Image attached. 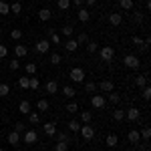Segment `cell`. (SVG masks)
<instances>
[{
  "label": "cell",
  "instance_id": "7",
  "mask_svg": "<svg viewBox=\"0 0 151 151\" xmlns=\"http://www.w3.org/2000/svg\"><path fill=\"white\" fill-rule=\"evenodd\" d=\"M97 89H101L103 93H113V91H115V83L109 81V79H105V81H101L99 85H97Z\"/></svg>",
  "mask_w": 151,
  "mask_h": 151
},
{
  "label": "cell",
  "instance_id": "54",
  "mask_svg": "<svg viewBox=\"0 0 151 151\" xmlns=\"http://www.w3.org/2000/svg\"><path fill=\"white\" fill-rule=\"evenodd\" d=\"M133 18H135V22H143V14H141V12H135Z\"/></svg>",
  "mask_w": 151,
  "mask_h": 151
},
{
  "label": "cell",
  "instance_id": "19",
  "mask_svg": "<svg viewBox=\"0 0 151 151\" xmlns=\"http://www.w3.org/2000/svg\"><path fill=\"white\" fill-rule=\"evenodd\" d=\"M47 93H50V95H57L58 93V83L57 81H48L47 83Z\"/></svg>",
  "mask_w": 151,
  "mask_h": 151
},
{
  "label": "cell",
  "instance_id": "2",
  "mask_svg": "<svg viewBox=\"0 0 151 151\" xmlns=\"http://www.w3.org/2000/svg\"><path fill=\"white\" fill-rule=\"evenodd\" d=\"M79 133H81V137L85 141H91L95 137V129L91 123H85V125H81V129H79Z\"/></svg>",
  "mask_w": 151,
  "mask_h": 151
},
{
  "label": "cell",
  "instance_id": "56",
  "mask_svg": "<svg viewBox=\"0 0 151 151\" xmlns=\"http://www.w3.org/2000/svg\"><path fill=\"white\" fill-rule=\"evenodd\" d=\"M0 35H2V26H0Z\"/></svg>",
  "mask_w": 151,
  "mask_h": 151
},
{
  "label": "cell",
  "instance_id": "37",
  "mask_svg": "<svg viewBox=\"0 0 151 151\" xmlns=\"http://www.w3.org/2000/svg\"><path fill=\"white\" fill-rule=\"evenodd\" d=\"M85 91H87V93H95V91H97V83H93V81L85 83Z\"/></svg>",
  "mask_w": 151,
  "mask_h": 151
},
{
  "label": "cell",
  "instance_id": "30",
  "mask_svg": "<svg viewBox=\"0 0 151 151\" xmlns=\"http://www.w3.org/2000/svg\"><path fill=\"white\" fill-rule=\"evenodd\" d=\"M65 109H67V113H70V115H75V113H77V111H79V105L75 103V101H70V103L67 105V107H65Z\"/></svg>",
  "mask_w": 151,
  "mask_h": 151
},
{
  "label": "cell",
  "instance_id": "53",
  "mask_svg": "<svg viewBox=\"0 0 151 151\" xmlns=\"http://www.w3.org/2000/svg\"><path fill=\"white\" fill-rule=\"evenodd\" d=\"M70 2H73L77 8H83V4H85V0H70Z\"/></svg>",
  "mask_w": 151,
  "mask_h": 151
},
{
  "label": "cell",
  "instance_id": "44",
  "mask_svg": "<svg viewBox=\"0 0 151 151\" xmlns=\"http://www.w3.org/2000/svg\"><path fill=\"white\" fill-rule=\"evenodd\" d=\"M28 79H30V77H20V79H18V87H20V89H28Z\"/></svg>",
  "mask_w": 151,
  "mask_h": 151
},
{
  "label": "cell",
  "instance_id": "58",
  "mask_svg": "<svg viewBox=\"0 0 151 151\" xmlns=\"http://www.w3.org/2000/svg\"><path fill=\"white\" fill-rule=\"evenodd\" d=\"M129 151H135V149H129Z\"/></svg>",
  "mask_w": 151,
  "mask_h": 151
},
{
  "label": "cell",
  "instance_id": "35",
  "mask_svg": "<svg viewBox=\"0 0 151 151\" xmlns=\"http://www.w3.org/2000/svg\"><path fill=\"white\" fill-rule=\"evenodd\" d=\"M28 121H30L32 125H36V123H40V115H38V113H32V111H30V113H28Z\"/></svg>",
  "mask_w": 151,
  "mask_h": 151
},
{
  "label": "cell",
  "instance_id": "45",
  "mask_svg": "<svg viewBox=\"0 0 151 151\" xmlns=\"http://www.w3.org/2000/svg\"><path fill=\"white\" fill-rule=\"evenodd\" d=\"M139 135H141V139H149V137H151V129L149 127H143Z\"/></svg>",
  "mask_w": 151,
  "mask_h": 151
},
{
  "label": "cell",
  "instance_id": "36",
  "mask_svg": "<svg viewBox=\"0 0 151 151\" xmlns=\"http://www.w3.org/2000/svg\"><path fill=\"white\" fill-rule=\"evenodd\" d=\"M55 151H69V143H65V141H57Z\"/></svg>",
  "mask_w": 151,
  "mask_h": 151
},
{
  "label": "cell",
  "instance_id": "23",
  "mask_svg": "<svg viewBox=\"0 0 151 151\" xmlns=\"http://www.w3.org/2000/svg\"><path fill=\"white\" fill-rule=\"evenodd\" d=\"M91 121H93V113H91V111H83L81 113V123L85 125V123H91Z\"/></svg>",
  "mask_w": 151,
  "mask_h": 151
},
{
  "label": "cell",
  "instance_id": "51",
  "mask_svg": "<svg viewBox=\"0 0 151 151\" xmlns=\"http://www.w3.org/2000/svg\"><path fill=\"white\" fill-rule=\"evenodd\" d=\"M6 55H8V48L4 47V45H0V58H4Z\"/></svg>",
  "mask_w": 151,
  "mask_h": 151
},
{
  "label": "cell",
  "instance_id": "43",
  "mask_svg": "<svg viewBox=\"0 0 151 151\" xmlns=\"http://www.w3.org/2000/svg\"><path fill=\"white\" fill-rule=\"evenodd\" d=\"M57 6L60 8V10H67L70 6V0H57Z\"/></svg>",
  "mask_w": 151,
  "mask_h": 151
},
{
  "label": "cell",
  "instance_id": "26",
  "mask_svg": "<svg viewBox=\"0 0 151 151\" xmlns=\"http://www.w3.org/2000/svg\"><path fill=\"white\" fill-rule=\"evenodd\" d=\"M48 60H50V65H55V67H57V65H60V63H63V57H60L58 52H52Z\"/></svg>",
  "mask_w": 151,
  "mask_h": 151
},
{
  "label": "cell",
  "instance_id": "1",
  "mask_svg": "<svg viewBox=\"0 0 151 151\" xmlns=\"http://www.w3.org/2000/svg\"><path fill=\"white\" fill-rule=\"evenodd\" d=\"M99 57H101V60H105V63H111L113 57H115V48L109 47V45H105V47L99 48Z\"/></svg>",
  "mask_w": 151,
  "mask_h": 151
},
{
  "label": "cell",
  "instance_id": "25",
  "mask_svg": "<svg viewBox=\"0 0 151 151\" xmlns=\"http://www.w3.org/2000/svg\"><path fill=\"white\" fill-rule=\"evenodd\" d=\"M36 109H38L40 113H45V111H48V101H47V99H40V101L36 103Z\"/></svg>",
  "mask_w": 151,
  "mask_h": 151
},
{
  "label": "cell",
  "instance_id": "13",
  "mask_svg": "<svg viewBox=\"0 0 151 151\" xmlns=\"http://www.w3.org/2000/svg\"><path fill=\"white\" fill-rule=\"evenodd\" d=\"M67 129H69L70 133H79V129H81V123H79L77 119H70L69 123H67Z\"/></svg>",
  "mask_w": 151,
  "mask_h": 151
},
{
  "label": "cell",
  "instance_id": "29",
  "mask_svg": "<svg viewBox=\"0 0 151 151\" xmlns=\"http://www.w3.org/2000/svg\"><path fill=\"white\" fill-rule=\"evenodd\" d=\"M38 87H40V81H38L36 77H30V79H28V89H32V91H36Z\"/></svg>",
  "mask_w": 151,
  "mask_h": 151
},
{
  "label": "cell",
  "instance_id": "4",
  "mask_svg": "<svg viewBox=\"0 0 151 151\" xmlns=\"http://www.w3.org/2000/svg\"><path fill=\"white\" fill-rule=\"evenodd\" d=\"M22 141L26 143V145H35L36 141H38V133L32 131V129H26V131L22 133Z\"/></svg>",
  "mask_w": 151,
  "mask_h": 151
},
{
  "label": "cell",
  "instance_id": "24",
  "mask_svg": "<svg viewBox=\"0 0 151 151\" xmlns=\"http://www.w3.org/2000/svg\"><path fill=\"white\" fill-rule=\"evenodd\" d=\"M135 85H137L139 89L147 87V77H145V75H139V77H135Z\"/></svg>",
  "mask_w": 151,
  "mask_h": 151
},
{
  "label": "cell",
  "instance_id": "17",
  "mask_svg": "<svg viewBox=\"0 0 151 151\" xmlns=\"http://www.w3.org/2000/svg\"><path fill=\"white\" fill-rule=\"evenodd\" d=\"M127 139L131 141V143H139V141H141L139 131H137V129H131V131H129V135H127Z\"/></svg>",
  "mask_w": 151,
  "mask_h": 151
},
{
  "label": "cell",
  "instance_id": "40",
  "mask_svg": "<svg viewBox=\"0 0 151 151\" xmlns=\"http://www.w3.org/2000/svg\"><path fill=\"white\" fill-rule=\"evenodd\" d=\"M141 95H143V99H145V101H149V99H151V87H149V85L141 89Z\"/></svg>",
  "mask_w": 151,
  "mask_h": 151
},
{
  "label": "cell",
  "instance_id": "16",
  "mask_svg": "<svg viewBox=\"0 0 151 151\" xmlns=\"http://www.w3.org/2000/svg\"><path fill=\"white\" fill-rule=\"evenodd\" d=\"M65 48H67L69 52H77V48H79V42H77L75 38H69V40L65 42Z\"/></svg>",
  "mask_w": 151,
  "mask_h": 151
},
{
  "label": "cell",
  "instance_id": "12",
  "mask_svg": "<svg viewBox=\"0 0 151 151\" xmlns=\"http://www.w3.org/2000/svg\"><path fill=\"white\" fill-rule=\"evenodd\" d=\"M18 111H20L22 115H28V113L32 111V105L28 103V101H20V105H18Z\"/></svg>",
  "mask_w": 151,
  "mask_h": 151
},
{
  "label": "cell",
  "instance_id": "52",
  "mask_svg": "<svg viewBox=\"0 0 151 151\" xmlns=\"http://www.w3.org/2000/svg\"><path fill=\"white\" fill-rule=\"evenodd\" d=\"M58 141H65V143H69V135H67V133H58Z\"/></svg>",
  "mask_w": 151,
  "mask_h": 151
},
{
  "label": "cell",
  "instance_id": "47",
  "mask_svg": "<svg viewBox=\"0 0 151 151\" xmlns=\"http://www.w3.org/2000/svg\"><path fill=\"white\" fill-rule=\"evenodd\" d=\"M109 101H111V103H113V105H117V103H119V101H121V97H119V95H117V93H109Z\"/></svg>",
  "mask_w": 151,
  "mask_h": 151
},
{
  "label": "cell",
  "instance_id": "59",
  "mask_svg": "<svg viewBox=\"0 0 151 151\" xmlns=\"http://www.w3.org/2000/svg\"><path fill=\"white\" fill-rule=\"evenodd\" d=\"M45 2H48V0H45Z\"/></svg>",
  "mask_w": 151,
  "mask_h": 151
},
{
  "label": "cell",
  "instance_id": "49",
  "mask_svg": "<svg viewBox=\"0 0 151 151\" xmlns=\"http://www.w3.org/2000/svg\"><path fill=\"white\" fill-rule=\"evenodd\" d=\"M131 40H133V45H137V47H139V45H141V47L145 48V45H143V38H141V36H133Z\"/></svg>",
  "mask_w": 151,
  "mask_h": 151
},
{
  "label": "cell",
  "instance_id": "10",
  "mask_svg": "<svg viewBox=\"0 0 151 151\" xmlns=\"http://www.w3.org/2000/svg\"><path fill=\"white\" fill-rule=\"evenodd\" d=\"M42 129H45V135H47V137H55V135H57V125H55L52 121L45 123V125H42Z\"/></svg>",
  "mask_w": 151,
  "mask_h": 151
},
{
  "label": "cell",
  "instance_id": "55",
  "mask_svg": "<svg viewBox=\"0 0 151 151\" xmlns=\"http://www.w3.org/2000/svg\"><path fill=\"white\" fill-rule=\"evenodd\" d=\"M85 4L87 6H93V4H97V0H85Z\"/></svg>",
  "mask_w": 151,
  "mask_h": 151
},
{
  "label": "cell",
  "instance_id": "33",
  "mask_svg": "<svg viewBox=\"0 0 151 151\" xmlns=\"http://www.w3.org/2000/svg\"><path fill=\"white\" fill-rule=\"evenodd\" d=\"M95 50H99V45H97L95 40H89V42H87V52H89V55H93Z\"/></svg>",
  "mask_w": 151,
  "mask_h": 151
},
{
  "label": "cell",
  "instance_id": "5",
  "mask_svg": "<svg viewBox=\"0 0 151 151\" xmlns=\"http://www.w3.org/2000/svg\"><path fill=\"white\" fill-rule=\"evenodd\" d=\"M70 81L75 83H85V70L81 69V67H75V69H70Z\"/></svg>",
  "mask_w": 151,
  "mask_h": 151
},
{
  "label": "cell",
  "instance_id": "34",
  "mask_svg": "<svg viewBox=\"0 0 151 151\" xmlns=\"http://www.w3.org/2000/svg\"><path fill=\"white\" fill-rule=\"evenodd\" d=\"M8 12H10V4L4 2V0H0V14L4 16V14H8Z\"/></svg>",
  "mask_w": 151,
  "mask_h": 151
},
{
  "label": "cell",
  "instance_id": "48",
  "mask_svg": "<svg viewBox=\"0 0 151 151\" xmlns=\"http://www.w3.org/2000/svg\"><path fill=\"white\" fill-rule=\"evenodd\" d=\"M75 40H77V42H79V45H81V42H89V36L85 35V32H81V35L77 36V38H75Z\"/></svg>",
  "mask_w": 151,
  "mask_h": 151
},
{
  "label": "cell",
  "instance_id": "14",
  "mask_svg": "<svg viewBox=\"0 0 151 151\" xmlns=\"http://www.w3.org/2000/svg\"><path fill=\"white\" fill-rule=\"evenodd\" d=\"M79 20H81V22H89V20H91V12L87 10V8H79Z\"/></svg>",
  "mask_w": 151,
  "mask_h": 151
},
{
  "label": "cell",
  "instance_id": "21",
  "mask_svg": "<svg viewBox=\"0 0 151 151\" xmlns=\"http://www.w3.org/2000/svg\"><path fill=\"white\" fill-rule=\"evenodd\" d=\"M63 95L67 97V99H75V95H77V91L70 87V85H67V87H63Z\"/></svg>",
  "mask_w": 151,
  "mask_h": 151
},
{
  "label": "cell",
  "instance_id": "22",
  "mask_svg": "<svg viewBox=\"0 0 151 151\" xmlns=\"http://www.w3.org/2000/svg\"><path fill=\"white\" fill-rule=\"evenodd\" d=\"M105 141H107V147H115L117 143H119V139H117V135H115V133H109Z\"/></svg>",
  "mask_w": 151,
  "mask_h": 151
},
{
  "label": "cell",
  "instance_id": "32",
  "mask_svg": "<svg viewBox=\"0 0 151 151\" xmlns=\"http://www.w3.org/2000/svg\"><path fill=\"white\" fill-rule=\"evenodd\" d=\"M10 38L12 40H20V38H22V30H20V28H12L10 30Z\"/></svg>",
  "mask_w": 151,
  "mask_h": 151
},
{
  "label": "cell",
  "instance_id": "18",
  "mask_svg": "<svg viewBox=\"0 0 151 151\" xmlns=\"http://www.w3.org/2000/svg\"><path fill=\"white\" fill-rule=\"evenodd\" d=\"M50 16H52V12L48 10V8H40V10H38V18H40L42 22H47V20H50Z\"/></svg>",
  "mask_w": 151,
  "mask_h": 151
},
{
  "label": "cell",
  "instance_id": "9",
  "mask_svg": "<svg viewBox=\"0 0 151 151\" xmlns=\"http://www.w3.org/2000/svg\"><path fill=\"white\" fill-rule=\"evenodd\" d=\"M139 117H141V111L137 107H129L127 111H125V119H129V121H137Z\"/></svg>",
  "mask_w": 151,
  "mask_h": 151
},
{
  "label": "cell",
  "instance_id": "39",
  "mask_svg": "<svg viewBox=\"0 0 151 151\" xmlns=\"http://www.w3.org/2000/svg\"><path fill=\"white\" fill-rule=\"evenodd\" d=\"M24 70H26V75H35V73H36V65H35V63H26Z\"/></svg>",
  "mask_w": 151,
  "mask_h": 151
},
{
  "label": "cell",
  "instance_id": "31",
  "mask_svg": "<svg viewBox=\"0 0 151 151\" xmlns=\"http://www.w3.org/2000/svg\"><path fill=\"white\" fill-rule=\"evenodd\" d=\"M10 12L12 14H20V12H22V4H20V2H12L10 4Z\"/></svg>",
  "mask_w": 151,
  "mask_h": 151
},
{
  "label": "cell",
  "instance_id": "57",
  "mask_svg": "<svg viewBox=\"0 0 151 151\" xmlns=\"http://www.w3.org/2000/svg\"><path fill=\"white\" fill-rule=\"evenodd\" d=\"M0 151H4V149H2V147H0Z\"/></svg>",
  "mask_w": 151,
  "mask_h": 151
},
{
  "label": "cell",
  "instance_id": "20",
  "mask_svg": "<svg viewBox=\"0 0 151 151\" xmlns=\"http://www.w3.org/2000/svg\"><path fill=\"white\" fill-rule=\"evenodd\" d=\"M14 52H16V57H18V58H22V57H26V55H28V48L24 47V45H16Z\"/></svg>",
  "mask_w": 151,
  "mask_h": 151
},
{
  "label": "cell",
  "instance_id": "28",
  "mask_svg": "<svg viewBox=\"0 0 151 151\" xmlns=\"http://www.w3.org/2000/svg\"><path fill=\"white\" fill-rule=\"evenodd\" d=\"M133 4H135L133 0H119V6H121L123 10H131V8H133Z\"/></svg>",
  "mask_w": 151,
  "mask_h": 151
},
{
  "label": "cell",
  "instance_id": "8",
  "mask_svg": "<svg viewBox=\"0 0 151 151\" xmlns=\"http://www.w3.org/2000/svg\"><path fill=\"white\" fill-rule=\"evenodd\" d=\"M105 103H107V101H105L103 95H93V97H91V107H93V109H103Z\"/></svg>",
  "mask_w": 151,
  "mask_h": 151
},
{
  "label": "cell",
  "instance_id": "38",
  "mask_svg": "<svg viewBox=\"0 0 151 151\" xmlns=\"http://www.w3.org/2000/svg\"><path fill=\"white\" fill-rule=\"evenodd\" d=\"M48 42H50V45H60V36H58V32H50Z\"/></svg>",
  "mask_w": 151,
  "mask_h": 151
},
{
  "label": "cell",
  "instance_id": "42",
  "mask_svg": "<svg viewBox=\"0 0 151 151\" xmlns=\"http://www.w3.org/2000/svg\"><path fill=\"white\" fill-rule=\"evenodd\" d=\"M8 93H10V87L6 83H0V97H6Z\"/></svg>",
  "mask_w": 151,
  "mask_h": 151
},
{
  "label": "cell",
  "instance_id": "15",
  "mask_svg": "<svg viewBox=\"0 0 151 151\" xmlns=\"http://www.w3.org/2000/svg\"><path fill=\"white\" fill-rule=\"evenodd\" d=\"M8 143H10V145H18V143H20V133H16V131L12 129L10 133H8Z\"/></svg>",
  "mask_w": 151,
  "mask_h": 151
},
{
  "label": "cell",
  "instance_id": "3",
  "mask_svg": "<svg viewBox=\"0 0 151 151\" xmlns=\"http://www.w3.org/2000/svg\"><path fill=\"white\" fill-rule=\"evenodd\" d=\"M123 65H125L127 69H139L141 60H139V57H135V55H125V57H123Z\"/></svg>",
  "mask_w": 151,
  "mask_h": 151
},
{
  "label": "cell",
  "instance_id": "41",
  "mask_svg": "<svg viewBox=\"0 0 151 151\" xmlns=\"http://www.w3.org/2000/svg\"><path fill=\"white\" fill-rule=\"evenodd\" d=\"M14 131H16V133H20V135H22L24 131H26V125H24L22 121H18V123H14Z\"/></svg>",
  "mask_w": 151,
  "mask_h": 151
},
{
  "label": "cell",
  "instance_id": "27",
  "mask_svg": "<svg viewBox=\"0 0 151 151\" xmlns=\"http://www.w3.org/2000/svg\"><path fill=\"white\" fill-rule=\"evenodd\" d=\"M113 119L121 123V121L125 119V111H123V109H115V111H113Z\"/></svg>",
  "mask_w": 151,
  "mask_h": 151
},
{
  "label": "cell",
  "instance_id": "46",
  "mask_svg": "<svg viewBox=\"0 0 151 151\" xmlns=\"http://www.w3.org/2000/svg\"><path fill=\"white\" fill-rule=\"evenodd\" d=\"M63 35L65 36H73V26H70V24H65V26H63Z\"/></svg>",
  "mask_w": 151,
  "mask_h": 151
},
{
  "label": "cell",
  "instance_id": "50",
  "mask_svg": "<svg viewBox=\"0 0 151 151\" xmlns=\"http://www.w3.org/2000/svg\"><path fill=\"white\" fill-rule=\"evenodd\" d=\"M20 69V63L18 60H10V70H18Z\"/></svg>",
  "mask_w": 151,
  "mask_h": 151
},
{
  "label": "cell",
  "instance_id": "6",
  "mask_svg": "<svg viewBox=\"0 0 151 151\" xmlns=\"http://www.w3.org/2000/svg\"><path fill=\"white\" fill-rule=\"evenodd\" d=\"M35 50L40 52V55H47L48 50H50V42H48L47 38H42V40H38V42L35 45Z\"/></svg>",
  "mask_w": 151,
  "mask_h": 151
},
{
  "label": "cell",
  "instance_id": "11",
  "mask_svg": "<svg viewBox=\"0 0 151 151\" xmlns=\"http://www.w3.org/2000/svg\"><path fill=\"white\" fill-rule=\"evenodd\" d=\"M121 22H123V16H121V12H113V14L109 16V24H111V26H119Z\"/></svg>",
  "mask_w": 151,
  "mask_h": 151
}]
</instances>
